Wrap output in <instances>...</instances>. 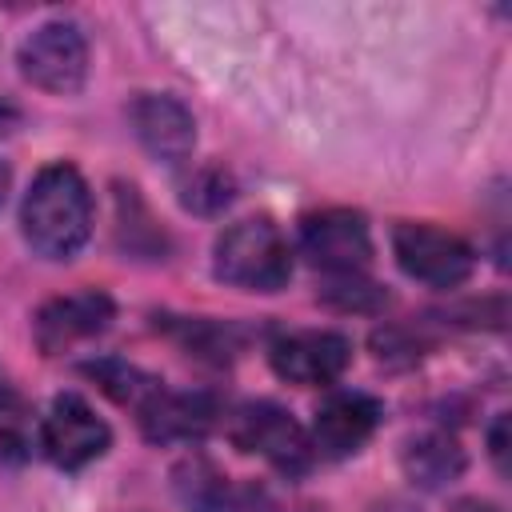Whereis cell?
Returning <instances> with one entry per match:
<instances>
[{
	"label": "cell",
	"instance_id": "6da1fadb",
	"mask_svg": "<svg viewBox=\"0 0 512 512\" xmlns=\"http://www.w3.org/2000/svg\"><path fill=\"white\" fill-rule=\"evenodd\" d=\"M20 228L36 256L72 260L92 236V192L72 164H48L24 192Z\"/></svg>",
	"mask_w": 512,
	"mask_h": 512
},
{
	"label": "cell",
	"instance_id": "7a4b0ae2",
	"mask_svg": "<svg viewBox=\"0 0 512 512\" xmlns=\"http://www.w3.org/2000/svg\"><path fill=\"white\" fill-rule=\"evenodd\" d=\"M212 272L244 292H280L292 276V252L268 216H248L216 236Z\"/></svg>",
	"mask_w": 512,
	"mask_h": 512
},
{
	"label": "cell",
	"instance_id": "3957f363",
	"mask_svg": "<svg viewBox=\"0 0 512 512\" xmlns=\"http://www.w3.org/2000/svg\"><path fill=\"white\" fill-rule=\"evenodd\" d=\"M20 72L44 92L72 96L88 76V40L72 20H48L20 44Z\"/></svg>",
	"mask_w": 512,
	"mask_h": 512
},
{
	"label": "cell",
	"instance_id": "277c9868",
	"mask_svg": "<svg viewBox=\"0 0 512 512\" xmlns=\"http://www.w3.org/2000/svg\"><path fill=\"white\" fill-rule=\"evenodd\" d=\"M300 252L308 256L312 268L328 272V276H348V272H364L372 260V232L368 220L352 208H324V212H308L296 228Z\"/></svg>",
	"mask_w": 512,
	"mask_h": 512
},
{
	"label": "cell",
	"instance_id": "5b68a950",
	"mask_svg": "<svg viewBox=\"0 0 512 512\" xmlns=\"http://www.w3.org/2000/svg\"><path fill=\"white\" fill-rule=\"evenodd\" d=\"M36 440H40L44 456H48L56 468L76 472V468H84V464H92V460H100V456L108 452L112 428L96 416V408H92L84 396L64 392V396H56V400L48 404Z\"/></svg>",
	"mask_w": 512,
	"mask_h": 512
},
{
	"label": "cell",
	"instance_id": "8992f818",
	"mask_svg": "<svg viewBox=\"0 0 512 512\" xmlns=\"http://www.w3.org/2000/svg\"><path fill=\"white\" fill-rule=\"evenodd\" d=\"M228 436L240 452H256L280 472H304L312 460V440L308 432L272 400H256L232 412Z\"/></svg>",
	"mask_w": 512,
	"mask_h": 512
},
{
	"label": "cell",
	"instance_id": "52a82bcc",
	"mask_svg": "<svg viewBox=\"0 0 512 512\" xmlns=\"http://www.w3.org/2000/svg\"><path fill=\"white\" fill-rule=\"evenodd\" d=\"M392 252H396V264L420 280V284H432V288H456L472 276V248L456 236V232H444L436 224H396L392 232Z\"/></svg>",
	"mask_w": 512,
	"mask_h": 512
},
{
	"label": "cell",
	"instance_id": "ba28073f",
	"mask_svg": "<svg viewBox=\"0 0 512 512\" xmlns=\"http://www.w3.org/2000/svg\"><path fill=\"white\" fill-rule=\"evenodd\" d=\"M112 296L100 292V288H80V292H68V296H56L48 300L40 312H36V324H32V336L40 344L44 356H60L92 336H100L108 324H112Z\"/></svg>",
	"mask_w": 512,
	"mask_h": 512
},
{
	"label": "cell",
	"instance_id": "9c48e42d",
	"mask_svg": "<svg viewBox=\"0 0 512 512\" xmlns=\"http://www.w3.org/2000/svg\"><path fill=\"white\" fill-rule=\"evenodd\" d=\"M268 360L280 380L300 388H324L336 384L352 360V344L340 332H288L268 348Z\"/></svg>",
	"mask_w": 512,
	"mask_h": 512
},
{
	"label": "cell",
	"instance_id": "30bf717a",
	"mask_svg": "<svg viewBox=\"0 0 512 512\" xmlns=\"http://www.w3.org/2000/svg\"><path fill=\"white\" fill-rule=\"evenodd\" d=\"M128 124L136 132V140L144 144L148 156H156L160 164H184L192 156L196 144V120L192 112L164 92H140L128 104Z\"/></svg>",
	"mask_w": 512,
	"mask_h": 512
},
{
	"label": "cell",
	"instance_id": "8fae6325",
	"mask_svg": "<svg viewBox=\"0 0 512 512\" xmlns=\"http://www.w3.org/2000/svg\"><path fill=\"white\" fill-rule=\"evenodd\" d=\"M380 416H384V412H380V404H376L372 396H364V392H332V396L316 408L312 436H308V440H312V452L332 456V460L360 452V448L372 440Z\"/></svg>",
	"mask_w": 512,
	"mask_h": 512
},
{
	"label": "cell",
	"instance_id": "7c38bea8",
	"mask_svg": "<svg viewBox=\"0 0 512 512\" xmlns=\"http://www.w3.org/2000/svg\"><path fill=\"white\" fill-rule=\"evenodd\" d=\"M148 440H192L216 424V400L204 392H168L164 384L136 408Z\"/></svg>",
	"mask_w": 512,
	"mask_h": 512
},
{
	"label": "cell",
	"instance_id": "4fadbf2b",
	"mask_svg": "<svg viewBox=\"0 0 512 512\" xmlns=\"http://www.w3.org/2000/svg\"><path fill=\"white\" fill-rule=\"evenodd\" d=\"M400 464H404V472H408L412 484H420V488H444V484H452L464 472V452L444 432H420V436H412L404 444Z\"/></svg>",
	"mask_w": 512,
	"mask_h": 512
},
{
	"label": "cell",
	"instance_id": "5bb4252c",
	"mask_svg": "<svg viewBox=\"0 0 512 512\" xmlns=\"http://www.w3.org/2000/svg\"><path fill=\"white\" fill-rule=\"evenodd\" d=\"M84 372H88L104 392H112L120 404H132V408H140V404L160 388L156 376H148V372H140L136 364H124V360H100V364H88Z\"/></svg>",
	"mask_w": 512,
	"mask_h": 512
},
{
	"label": "cell",
	"instance_id": "9a60e30c",
	"mask_svg": "<svg viewBox=\"0 0 512 512\" xmlns=\"http://www.w3.org/2000/svg\"><path fill=\"white\" fill-rule=\"evenodd\" d=\"M320 300L340 308V312H376L388 304V292L372 280H364L360 272H348V276H332L324 288H320Z\"/></svg>",
	"mask_w": 512,
	"mask_h": 512
},
{
	"label": "cell",
	"instance_id": "2e32d148",
	"mask_svg": "<svg viewBox=\"0 0 512 512\" xmlns=\"http://www.w3.org/2000/svg\"><path fill=\"white\" fill-rule=\"evenodd\" d=\"M32 452V428H28V412L20 400L0 404V472L20 468Z\"/></svg>",
	"mask_w": 512,
	"mask_h": 512
},
{
	"label": "cell",
	"instance_id": "e0dca14e",
	"mask_svg": "<svg viewBox=\"0 0 512 512\" xmlns=\"http://www.w3.org/2000/svg\"><path fill=\"white\" fill-rule=\"evenodd\" d=\"M232 200V180L220 168H204L184 184V204L192 212H220Z\"/></svg>",
	"mask_w": 512,
	"mask_h": 512
},
{
	"label": "cell",
	"instance_id": "ac0fdd59",
	"mask_svg": "<svg viewBox=\"0 0 512 512\" xmlns=\"http://www.w3.org/2000/svg\"><path fill=\"white\" fill-rule=\"evenodd\" d=\"M488 456L500 472H508V416H496V424L488 428Z\"/></svg>",
	"mask_w": 512,
	"mask_h": 512
},
{
	"label": "cell",
	"instance_id": "d6986e66",
	"mask_svg": "<svg viewBox=\"0 0 512 512\" xmlns=\"http://www.w3.org/2000/svg\"><path fill=\"white\" fill-rule=\"evenodd\" d=\"M456 512H500V508H492V504H480V500H468V504H460Z\"/></svg>",
	"mask_w": 512,
	"mask_h": 512
},
{
	"label": "cell",
	"instance_id": "ffe728a7",
	"mask_svg": "<svg viewBox=\"0 0 512 512\" xmlns=\"http://www.w3.org/2000/svg\"><path fill=\"white\" fill-rule=\"evenodd\" d=\"M4 192H8V168L0 164V200H4Z\"/></svg>",
	"mask_w": 512,
	"mask_h": 512
}]
</instances>
